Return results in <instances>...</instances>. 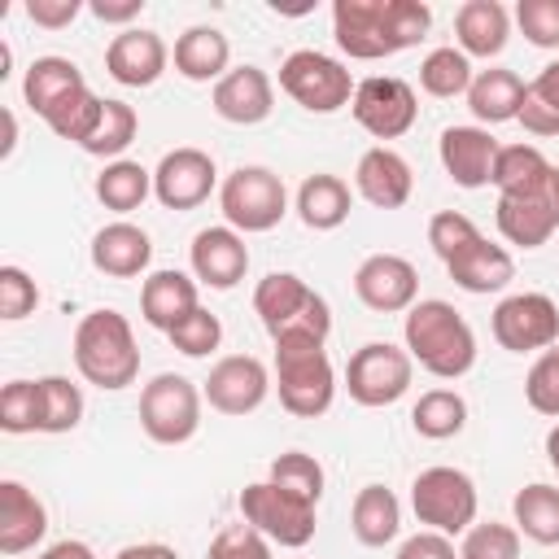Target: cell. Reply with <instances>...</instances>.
<instances>
[{
	"label": "cell",
	"instance_id": "6da1fadb",
	"mask_svg": "<svg viewBox=\"0 0 559 559\" xmlns=\"http://www.w3.org/2000/svg\"><path fill=\"white\" fill-rule=\"evenodd\" d=\"M432 26L424 0H336L332 35L336 48L354 61H380L402 48H415Z\"/></svg>",
	"mask_w": 559,
	"mask_h": 559
},
{
	"label": "cell",
	"instance_id": "7a4b0ae2",
	"mask_svg": "<svg viewBox=\"0 0 559 559\" xmlns=\"http://www.w3.org/2000/svg\"><path fill=\"white\" fill-rule=\"evenodd\" d=\"M22 100L48 122L52 135L83 148V140L96 131L105 100L87 87L83 70L70 57H35L22 79Z\"/></svg>",
	"mask_w": 559,
	"mask_h": 559
},
{
	"label": "cell",
	"instance_id": "3957f363",
	"mask_svg": "<svg viewBox=\"0 0 559 559\" xmlns=\"http://www.w3.org/2000/svg\"><path fill=\"white\" fill-rule=\"evenodd\" d=\"M402 336H406V354L437 380H459L476 367V332L441 297L415 301L402 319Z\"/></svg>",
	"mask_w": 559,
	"mask_h": 559
},
{
	"label": "cell",
	"instance_id": "277c9868",
	"mask_svg": "<svg viewBox=\"0 0 559 559\" xmlns=\"http://www.w3.org/2000/svg\"><path fill=\"white\" fill-rule=\"evenodd\" d=\"M74 367L87 384L96 389H127L135 384L140 376V345H135V332L127 323V314L118 310H92L79 319L74 328Z\"/></svg>",
	"mask_w": 559,
	"mask_h": 559
},
{
	"label": "cell",
	"instance_id": "5b68a950",
	"mask_svg": "<svg viewBox=\"0 0 559 559\" xmlns=\"http://www.w3.org/2000/svg\"><path fill=\"white\" fill-rule=\"evenodd\" d=\"M275 389L280 406L297 419H319L332 411L336 397V371L314 336H284L275 341Z\"/></svg>",
	"mask_w": 559,
	"mask_h": 559
},
{
	"label": "cell",
	"instance_id": "8992f818",
	"mask_svg": "<svg viewBox=\"0 0 559 559\" xmlns=\"http://www.w3.org/2000/svg\"><path fill=\"white\" fill-rule=\"evenodd\" d=\"M253 310L266 328L271 341H284V336H314V341H328L332 332V310L328 301L293 271H271L266 280H258L253 288Z\"/></svg>",
	"mask_w": 559,
	"mask_h": 559
},
{
	"label": "cell",
	"instance_id": "52a82bcc",
	"mask_svg": "<svg viewBox=\"0 0 559 559\" xmlns=\"http://www.w3.org/2000/svg\"><path fill=\"white\" fill-rule=\"evenodd\" d=\"M498 231L507 245L520 249H542L559 231V166L550 162L533 183L498 192Z\"/></svg>",
	"mask_w": 559,
	"mask_h": 559
},
{
	"label": "cell",
	"instance_id": "ba28073f",
	"mask_svg": "<svg viewBox=\"0 0 559 559\" xmlns=\"http://www.w3.org/2000/svg\"><path fill=\"white\" fill-rule=\"evenodd\" d=\"M201 402L205 393L179 376V371H162L140 389V428L148 441L157 445H183L197 437L201 428Z\"/></svg>",
	"mask_w": 559,
	"mask_h": 559
},
{
	"label": "cell",
	"instance_id": "9c48e42d",
	"mask_svg": "<svg viewBox=\"0 0 559 559\" xmlns=\"http://www.w3.org/2000/svg\"><path fill=\"white\" fill-rule=\"evenodd\" d=\"M218 210H223L227 227H236L245 236L249 231H271L288 214L284 179L275 170H266V166H236L218 183Z\"/></svg>",
	"mask_w": 559,
	"mask_h": 559
},
{
	"label": "cell",
	"instance_id": "30bf717a",
	"mask_svg": "<svg viewBox=\"0 0 559 559\" xmlns=\"http://www.w3.org/2000/svg\"><path fill=\"white\" fill-rule=\"evenodd\" d=\"M280 87L306 114H336V109H345L354 100L358 83L336 57H328L319 48H297V52H288L280 61Z\"/></svg>",
	"mask_w": 559,
	"mask_h": 559
},
{
	"label": "cell",
	"instance_id": "8fae6325",
	"mask_svg": "<svg viewBox=\"0 0 559 559\" xmlns=\"http://www.w3.org/2000/svg\"><path fill=\"white\" fill-rule=\"evenodd\" d=\"M411 507L419 515V524H428L432 533H467L476 524V485L467 472L459 467H424L411 485Z\"/></svg>",
	"mask_w": 559,
	"mask_h": 559
},
{
	"label": "cell",
	"instance_id": "7c38bea8",
	"mask_svg": "<svg viewBox=\"0 0 559 559\" xmlns=\"http://www.w3.org/2000/svg\"><path fill=\"white\" fill-rule=\"evenodd\" d=\"M240 520L253 524L266 542L275 546H288V550H301L310 537H314V502L271 485V480H253L240 489Z\"/></svg>",
	"mask_w": 559,
	"mask_h": 559
},
{
	"label": "cell",
	"instance_id": "4fadbf2b",
	"mask_svg": "<svg viewBox=\"0 0 559 559\" xmlns=\"http://www.w3.org/2000/svg\"><path fill=\"white\" fill-rule=\"evenodd\" d=\"M411 376L415 358L389 341H367L345 362V389L358 406H393L397 397H406Z\"/></svg>",
	"mask_w": 559,
	"mask_h": 559
},
{
	"label": "cell",
	"instance_id": "5bb4252c",
	"mask_svg": "<svg viewBox=\"0 0 559 559\" xmlns=\"http://www.w3.org/2000/svg\"><path fill=\"white\" fill-rule=\"evenodd\" d=\"M493 341L511 354H533L559 345V306L546 293H511L493 306Z\"/></svg>",
	"mask_w": 559,
	"mask_h": 559
},
{
	"label": "cell",
	"instance_id": "9a60e30c",
	"mask_svg": "<svg viewBox=\"0 0 559 559\" xmlns=\"http://www.w3.org/2000/svg\"><path fill=\"white\" fill-rule=\"evenodd\" d=\"M349 114L354 122L376 135V140H397L415 127L419 118V100H415V87L406 79H393V74H371L354 87V100H349Z\"/></svg>",
	"mask_w": 559,
	"mask_h": 559
},
{
	"label": "cell",
	"instance_id": "2e32d148",
	"mask_svg": "<svg viewBox=\"0 0 559 559\" xmlns=\"http://www.w3.org/2000/svg\"><path fill=\"white\" fill-rule=\"evenodd\" d=\"M201 393L218 415H253L271 393V371L253 354H227L210 367Z\"/></svg>",
	"mask_w": 559,
	"mask_h": 559
},
{
	"label": "cell",
	"instance_id": "e0dca14e",
	"mask_svg": "<svg viewBox=\"0 0 559 559\" xmlns=\"http://www.w3.org/2000/svg\"><path fill=\"white\" fill-rule=\"evenodd\" d=\"M354 293L376 314H406L419 297V271L402 253H371L354 271Z\"/></svg>",
	"mask_w": 559,
	"mask_h": 559
},
{
	"label": "cell",
	"instance_id": "ac0fdd59",
	"mask_svg": "<svg viewBox=\"0 0 559 559\" xmlns=\"http://www.w3.org/2000/svg\"><path fill=\"white\" fill-rule=\"evenodd\" d=\"M218 183V170H214V157L205 148H170L157 170H153V197L166 205V210H197L201 201H210Z\"/></svg>",
	"mask_w": 559,
	"mask_h": 559
},
{
	"label": "cell",
	"instance_id": "d6986e66",
	"mask_svg": "<svg viewBox=\"0 0 559 559\" xmlns=\"http://www.w3.org/2000/svg\"><path fill=\"white\" fill-rule=\"evenodd\" d=\"M170 66V48L157 31L127 26L122 35L109 39L105 48V74L122 87H153Z\"/></svg>",
	"mask_w": 559,
	"mask_h": 559
},
{
	"label": "cell",
	"instance_id": "ffe728a7",
	"mask_svg": "<svg viewBox=\"0 0 559 559\" xmlns=\"http://www.w3.org/2000/svg\"><path fill=\"white\" fill-rule=\"evenodd\" d=\"M188 262H192V275L197 284H210V288H236L249 271V245L236 227H201L188 245Z\"/></svg>",
	"mask_w": 559,
	"mask_h": 559
},
{
	"label": "cell",
	"instance_id": "44dd1931",
	"mask_svg": "<svg viewBox=\"0 0 559 559\" xmlns=\"http://www.w3.org/2000/svg\"><path fill=\"white\" fill-rule=\"evenodd\" d=\"M214 114L223 122H236V127H258L271 118L275 109V87L266 79V70L258 66H236L227 70L218 83H214V96H210Z\"/></svg>",
	"mask_w": 559,
	"mask_h": 559
},
{
	"label": "cell",
	"instance_id": "7402d4cb",
	"mask_svg": "<svg viewBox=\"0 0 559 559\" xmlns=\"http://www.w3.org/2000/svg\"><path fill=\"white\" fill-rule=\"evenodd\" d=\"M354 188H358V197H362L367 205H376V210H402V205L411 201V192H415V175H411V162H406L397 148L376 144V148H367V153L358 157V166H354Z\"/></svg>",
	"mask_w": 559,
	"mask_h": 559
},
{
	"label": "cell",
	"instance_id": "603a6c76",
	"mask_svg": "<svg viewBox=\"0 0 559 559\" xmlns=\"http://www.w3.org/2000/svg\"><path fill=\"white\" fill-rule=\"evenodd\" d=\"M441 166L459 188H485L493 175V157H498V140L489 135V127H445L437 140Z\"/></svg>",
	"mask_w": 559,
	"mask_h": 559
},
{
	"label": "cell",
	"instance_id": "cb8c5ba5",
	"mask_svg": "<svg viewBox=\"0 0 559 559\" xmlns=\"http://www.w3.org/2000/svg\"><path fill=\"white\" fill-rule=\"evenodd\" d=\"M48 533V507L22 480H0V555H26Z\"/></svg>",
	"mask_w": 559,
	"mask_h": 559
},
{
	"label": "cell",
	"instance_id": "d4e9b609",
	"mask_svg": "<svg viewBox=\"0 0 559 559\" xmlns=\"http://www.w3.org/2000/svg\"><path fill=\"white\" fill-rule=\"evenodd\" d=\"M153 262V240L144 227L118 218V223H105L96 236H92V266L100 275H114V280H135L144 275Z\"/></svg>",
	"mask_w": 559,
	"mask_h": 559
},
{
	"label": "cell",
	"instance_id": "484cf974",
	"mask_svg": "<svg viewBox=\"0 0 559 559\" xmlns=\"http://www.w3.org/2000/svg\"><path fill=\"white\" fill-rule=\"evenodd\" d=\"M445 271H450V280L463 288V293H476V297H485V293H502L511 280H515V258L502 249V245H493V240H476V245H467L463 253H454L450 262H445Z\"/></svg>",
	"mask_w": 559,
	"mask_h": 559
},
{
	"label": "cell",
	"instance_id": "4316f807",
	"mask_svg": "<svg viewBox=\"0 0 559 559\" xmlns=\"http://www.w3.org/2000/svg\"><path fill=\"white\" fill-rule=\"evenodd\" d=\"M201 306L197 297V280L183 275V271H153L140 288V314L148 328L157 332H170L179 319H188L192 310Z\"/></svg>",
	"mask_w": 559,
	"mask_h": 559
},
{
	"label": "cell",
	"instance_id": "83f0119b",
	"mask_svg": "<svg viewBox=\"0 0 559 559\" xmlns=\"http://www.w3.org/2000/svg\"><path fill=\"white\" fill-rule=\"evenodd\" d=\"M454 39L467 57H498L511 39V13L498 0H467L454 13Z\"/></svg>",
	"mask_w": 559,
	"mask_h": 559
},
{
	"label": "cell",
	"instance_id": "f1b7e54d",
	"mask_svg": "<svg viewBox=\"0 0 559 559\" xmlns=\"http://www.w3.org/2000/svg\"><path fill=\"white\" fill-rule=\"evenodd\" d=\"M524 79L515 74V70H507V66H489V70H480L476 79H472V87H467V109H472V118L476 122H515L520 118V105H524Z\"/></svg>",
	"mask_w": 559,
	"mask_h": 559
},
{
	"label": "cell",
	"instance_id": "f546056e",
	"mask_svg": "<svg viewBox=\"0 0 559 559\" xmlns=\"http://www.w3.org/2000/svg\"><path fill=\"white\" fill-rule=\"evenodd\" d=\"M227 61H231V44L218 26H188L179 39H175V70L188 79V83H218L227 74Z\"/></svg>",
	"mask_w": 559,
	"mask_h": 559
},
{
	"label": "cell",
	"instance_id": "4dcf8cb0",
	"mask_svg": "<svg viewBox=\"0 0 559 559\" xmlns=\"http://www.w3.org/2000/svg\"><path fill=\"white\" fill-rule=\"evenodd\" d=\"M354 210V192L341 175H306L297 188V214L310 231H336Z\"/></svg>",
	"mask_w": 559,
	"mask_h": 559
},
{
	"label": "cell",
	"instance_id": "1f68e13d",
	"mask_svg": "<svg viewBox=\"0 0 559 559\" xmlns=\"http://www.w3.org/2000/svg\"><path fill=\"white\" fill-rule=\"evenodd\" d=\"M349 528L362 546H389L402 528V502L384 485H362L349 511Z\"/></svg>",
	"mask_w": 559,
	"mask_h": 559
},
{
	"label": "cell",
	"instance_id": "d6a6232c",
	"mask_svg": "<svg viewBox=\"0 0 559 559\" xmlns=\"http://www.w3.org/2000/svg\"><path fill=\"white\" fill-rule=\"evenodd\" d=\"M515 511V528L537 542V546H559V485H546V480H533L515 493L511 502Z\"/></svg>",
	"mask_w": 559,
	"mask_h": 559
},
{
	"label": "cell",
	"instance_id": "836d02e7",
	"mask_svg": "<svg viewBox=\"0 0 559 559\" xmlns=\"http://www.w3.org/2000/svg\"><path fill=\"white\" fill-rule=\"evenodd\" d=\"M153 192V170H144L140 162L131 157H118V162H105V170L96 175V201L114 214H131L148 201Z\"/></svg>",
	"mask_w": 559,
	"mask_h": 559
},
{
	"label": "cell",
	"instance_id": "e575fe53",
	"mask_svg": "<svg viewBox=\"0 0 559 559\" xmlns=\"http://www.w3.org/2000/svg\"><path fill=\"white\" fill-rule=\"evenodd\" d=\"M467 424V402L454 393V389H428L419 393V402L411 406V428L428 441H445V437H459Z\"/></svg>",
	"mask_w": 559,
	"mask_h": 559
},
{
	"label": "cell",
	"instance_id": "d590c367",
	"mask_svg": "<svg viewBox=\"0 0 559 559\" xmlns=\"http://www.w3.org/2000/svg\"><path fill=\"white\" fill-rule=\"evenodd\" d=\"M476 70H472V57L459 52V48H432L424 61H419V87L437 100H454V96H467Z\"/></svg>",
	"mask_w": 559,
	"mask_h": 559
},
{
	"label": "cell",
	"instance_id": "8d00e7d4",
	"mask_svg": "<svg viewBox=\"0 0 559 559\" xmlns=\"http://www.w3.org/2000/svg\"><path fill=\"white\" fill-rule=\"evenodd\" d=\"M39 384V432L61 437L83 419V389L70 376H44Z\"/></svg>",
	"mask_w": 559,
	"mask_h": 559
},
{
	"label": "cell",
	"instance_id": "74e56055",
	"mask_svg": "<svg viewBox=\"0 0 559 559\" xmlns=\"http://www.w3.org/2000/svg\"><path fill=\"white\" fill-rule=\"evenodd\" d=\"M135 131H140V114L127 105V100H105V109H100V122H96V131L83 140V153H92V157H109V162H118L127 148H131V140H135Z\"/></svg>",
	"mask_w": 559,
	"mask_h": 559
},
{
	"label": "cell",
	"instance_id": "f35d334b",
	"mask_svg": "<svg viewBox=\"0 0 559 559\" xmlns=\"http://www.w3.org/2000/svg\"><path fill=\"white\" fill-rule=\"evenodd\" d=\"M266 480L280 485V489H288V493H297V498H306V502H319V498H323V467H319V459L306 454V450H284V454L271 463Z\"/></svg>",
	"mask_w": 559,
	"mask_h": 559
},
{
	"label": "cell",
	"instance_id": "ab89813d",
	"mask_svg": "<svg viewBox=\"0 0 559 559\" xmlns=\"http://www.w3.org/2000/svg\"><path fill=\"white\" fill-rule=\"evenodd\" d=\"M546 166H550V162H546V157H542V148H533V144H498V157H493V175H489V183H493L498 192H511V188L533 183Z\"/></svg>",
	"mask_w": 559,
	"mask_h": 559
},
{
	"label": "cell",
	"instance_id": "60d3db41",
	"mask_svg": "<svg viewBox=\"0 0 559 559\" xmlns=\"http://www.w3.org/2000/svg\"><path fill=\"white\" fill-rule=\"evenodd\" d=\"M0 428L9 437L39 432V384L35 380H9L0 389Z\"/></svg>",
	"mask_w": 559,
	"mask_h": 559
},
{
	"label": "cell",
	"instance_id": "b9f144b4",
	"mask_svg": "<svg viewBox=\"0 0 559 559\" xmlns=\"http://www.w3.org/2000/svg\"><path fill=\"white\" fill-rule=\"evenodd\" d=\"M459 559H520V528L515 524H472L463 533Z\"/></svg>",
	"mask_w": 559,
	"mask_h": 559
},
{
	"label": "cell",
	"instance_id": "7bdbcfd3",
	"mask_svg": "<svg viewBox=\"0 0 559 559\" xmlns=\"http://www.w3.org/2000/svg\"><path fill=\"white\" fill-rule=\"evenodd\" d=\"M170 345L179 349V354H188V358H205V354H214L218 349V341H223V323H218V314H210L205 306H197L188 319H179L170 332Z\"/></svg>",
	"mask_w": 559,
	"mask_h": 559
},
{
	"label": "cell",
	"instance_id": "ee69618b",
	"mask_svg": "<svg viewBox=\"0 0 559 559\" xmlns=\"http://www.w3.org/2000/svg\"><path fill=\"white\" fill-rule=\"evenodd\" d=\"M524 397H528V406L537 415L559 419V345H550V349L537 354V362L524 376Z\"/></svg>",
	"mask_w": 559,
	"mask_h": 559
},
{
	"label": "cell",
	"instance_id": "f6af8a7d",
	"mask_svg": "<svg viewBox=\"0 0 559 559\" xmlns=\"http://www.w3.org/2000/svg\"><path fill=\"white\" fill-rule=\"evenodd\" d=\"M480 240V227L467 218V214H459V210H441V214H432V223H428V245H432V253L441 258V262H450L454 253H463L467 245H476Z\"/></svg>",
	"mask_w": 559,
	"mask_h": 559
},
{
	"label": "cell",
	"instance_id": "bcb514c9",
	"mask_svg": "<svg viewBox=\"0 0 559 559\" xmlns=\"http://www.w3.org/2000/svg\"><path fill=\"white\" fill-rule=\"evenodd\" d=\"M515 26L533 48H559V0H520Z\"/></svg>",
	"mask_w": 559,
	"mask_h": 559
},
{
	"label": "cell",
	"instance_id": "7dc6e473",
	"mask_svg": "<svg viewBox=\"0 0 559 559\" xmlns=\"http://www.w3.org/2000/svg\"><path fill=\"white\" fill-rule=\"evenodd\" d=\"M35 306H39V284L13 262L0 266V319L17 323V319L35 314Z\"/></svg>",
	"mask_w": 559,
	"mask_h": 559
},
{
	"label": "cell",
	"instance_id": "c3c4849f",
	"mask_svg": "<svg viewBox=\"0 0 559 559\" xmlns=\"http://www.w3.org/2000/svg\"><path fill=\"white\" fill-rule=\"evenodd\" d=\"M205 559H271V542L253 528V524H227L214 542H210V550H205Z\"/></svg>",
	"mask_w": 559,
	"mask_h": 559
},
{
	"label": "cell",
	"instance_id": "681fc988",
	"mask_svg": "<svg viewBox=\"0 0 559 559\" xmlns=\"http://www.w3.org/2000/svg\"><path fill=\"white\" fill-rule=\"evenodd\" d=\"M83 13V0H26V17L44 31H61Z\"/></svg>",
	"mask_w": 559,
	"mask_h": 559
},
{
	"label": "cell",
	"instance_id": "f907efd6",
	"mask_svg": "<svg viewBox=\"0 0 559 559\" xmlns=\"http://www.w3.org/2000/svg\"><path fill=\"white\" fill-rule=\"evenodd\" d=\"M397 559H459V550H454V542L445 533L424 528V533H415V537H406L397 546Z\"/></svg>",
	"mask_w": 559,
	"mask_h": 559
},
{
	"label": "cell",
	"instance_id": "816d5d0a",
	"mask_svg": "<svg viewBox=\"0 0 559 559\" xmlns=\"http://www.w3.org/2000/svg\"><path fill=\"white\" fill-rule=\"evenodd\" d=\"M87 9H92V17H100V22L127 26V22H135V17L144 13V0H122V4H114V0H92Z\"/></svg>",
	"mask_w": 559,
	"mask_h": 559
},
{
	"label": "cell",
	"instance_id": "f5cc1de1",
	"mask_svg": "<svg viewBox=\"0 0 559 559\" xmlns=\"http://www.w3.org/2000/svg\"><path fill=\"white\" fill-rule=\"evenodd\" d=\"M528 96H537L542 105H550L559 114V61H550L533 83H528Z\"/></svg>",
	"mask_w": 559,
	"mask_h": 559
},
{
	"label": "cell",
	"instance_id": "db71d44e",
	"mask_svg": "<svg viewBox=\"0 0 559 559\" xmlns=\"http://www.w3.org/2000/svg\"><path fill=\"white\" fill-rule=\"evenodd\" d=\"M35 559H96V550L87 542H79V537H66V542H52L48 550H39Z\"/></svg>",
	"mask_w": 559,
	"mask_h": 559
},
{
	"label": "cell",
	"instance_id": "11a10c76",
	"mask_svg": "<svg viewBox=\"0 0 559 559\" xmlns=\"http://www.w3.org/2000/svg\"><path fill=\"white\" fill-rule=\"evenodd\" d=\"M114 559H179V555L162 542H135V546H122Z\"/></svg>",
	"mask_w": 559,
	"mask_h": 559
},
{
	"label": "cell",
	"instance_id": "9f6ffc18",
	"mask_svg": "<svg viewBox=\"0 0 559 559\" xmlns=\"http://www.w3.org/2000/svg\"><path fill=\"white\" fill-rule=\"evenodd\" d=\"M13 144H17V122H13V114L4 109V144H0V153L9 157V153H13Z\"/></svg>",
	"mask_w": 559,
	"mask_h": 559
},
{
	"label": "cell",
	"instance_id": "6f0895ef",
	"mask_svg": "<svg viewBox=\"0 0 559 559\" xmlns=\"http://www.w3.org/2000/svg\"><path fill=\"white\" fill-rule=\"evenodd\" d=\"M546 459H550V467H555V476H559V424L546 432Z\"/></svg>",
	"mask_w": 559,
	"mask_h": 559
}]
</instances>
